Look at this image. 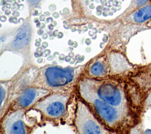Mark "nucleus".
Listing matches in <instances>:
<instances>
[{
	"label": "nucleus",
	"instance_id": "nucleus-6",
	"mask_svg": "<svg viewBox=\"0 0 151 134\" xmlns=\"http://www.w3.org/2000/svg\"><path fill=\"white\" fill-rule=\"evenodd\" d=\"M24 112L22 110L12 112L8 114L4 119L2 126L6 133H27L24 124Z\"/></svg>",
	"mask_w": 151,
	"mask_h": 134
},
{
	"label": "nucleus",
	"instance_id": "nucleus-15",
	"mask_svg": "<svg viewBox=\"0 0 151 134\" xmlns=\"http://www.w3.org/2000/svg\"><path fill=\"white\" fill-rule=\"evenodd\" d=\"M53 58H54L53 56H52V55H48V56L47 57V60H48V61H52V60H53Z\"/></svg>",
	"mask_w": 151,
	"mask_h": 134
},
{
	"label": "nucleus",
	"instance_id": "nucleus-25",
	"mask_svg": "<svg viewBox=\"0 0 151 134\" xmlns=\"http://www.w3.org/2000/svg\"><path fill=\"white\" fill-rule=\"evenodd\" d=\"M37 33L39 34V35H42L43 34V31H41V30H38Z\"/></svg>",
	"mask_w": 151,
	"mask_h": 134
},
{
	"label": "nucleus",
	"instance_id": "nucleus-1",
	"mask_svg": "<svg viewBox=\"0 0 151 134\" xmlns=\"http://www.w3.org/2000/svg\"><path fill=\"white\" fill-rule=\"evenodd\" d=\"M80 92L81 97L93 106L99 116L110 126H116L124 120L127 110L116 108L101 99L88 79H84L80 82Z\"/></svg>",
	"mask_w": 151,
	"mask_h": 134
},
{
	"label": "nucleus",
	"instance_id": "nucleus-27",
	"mask_svg": "<svg viewBox=\"0 0 151 134\" xmlns=\"http://www.w3.org/2000/svg\"><path fill=\"white\" fill-rule=\"evenodd\" d=\"M58 55H59L58 52H54V54H53V55H54V57H57V56Z\"/></svg>",
	"mask_w": 151,
	"mask_h": 134
},
{
	"label": "nucleus",
	"instance_id": "nucleus-23",
	"mask_svg": "<svg viewBox=\"0 0 151 134\" xmlns=\"http://www.w3.org/2000/svg\"><path fill=\"white\" fill-rule=\"evenodd\" d=\"M103 41H104V42H106L107 41V35H104V37H103Z\"/></svg>",
	"mask_w": 151,
	"mask_h": 134
},
{
	"label": "nucleus",
	"instance_id": "nucleus-41",
	"mask_svg": "<svg viewBox=\"0 0 151 134\" xmlns=\"http://www.w3.org/2000/svg\"><path fill=\"white\" fill-rule=\"evenodd\" d=\"M45 27V25L43 24L42 25V27H41V28H44Z\"/></svg>",
	"mask_w": 151,
	"mask_h": 134
},
{
	"label": "nucleus",
	"instance_id": "nucleus-40",
	"mask_svg": "<svg viewBox=\"0 0 151 134\" xmlns=\"http://www.w3.org/2000/svg\"><path fill=\"white\" fill-rule=\"evenodd\" d=\"M34 22H38V19L37 18H35L34 19Z\"/></svg>",
	"mask_w": 151,
	"mask_h": 134
},
{
	"label": "nucleus",
	"instance_id": "nucleus-31",
	"mask_svg": "<svg viewBox=\"0 0 151 134\" xmlns=\"http://www.w3.org/2000/svg\"><path fill=\"white\" fill-rule=\"evenodd\" d=\"M74 61H75V59H73H73H71V61H70V63L71 64H74Z\"/></svg>",
	"mask_w": 151,
	"mask_h": 134
},
{
	"label": "nucleus",
	"instance_id": "nucleus-5",
	"mask_svg": "<svg viewBox=\"0 0 151 134\" xmlns=\"http://www.w3.org/2000/svg\"><path fill=\"white\" fill-rule=\"evenodd\" d=\"M76 70L72 67L63 68L58 66H50L44 70L43 76L47 85L52 87H61L74 80Z\"/></svg>",
	"mask_w": 151,
	"mask_h": 134
},
{
	"label": "nucleus",
	"instance_id": "nucleus-11",
	"mask_svg": "<svg viewBox=\"0 0 151 134\" xmlns=\"http://www.w3.org/2000/svg\"><path fill=\"white\" fill-rule=\"evenodd\" d=\"M104 67L103 63L99 61H96L90 68V73L95 76H99L104 73Z\"/></svg>",
	"mask_w": 151,
	"mask_h": 134
},
{
	"label": "nucleus",
	"instance_id": "nucleus-37",
	"mask_svg": "<svg viewBox=\"0 0 151 134\" xmlns=\"http://www.w3.org/2000/svg\"><path fill=\"white\" fill-rule=\"evenodd\" d=\"M41 18H40V19L42 21V20H44V16H41V17H40Z\"/></svg>",
	"mask_w": 151,
	"mask_h": 134
},
{
	"label": "nucleus",
	"instance_id": "nucleus-24",
	"mask_svg": "<svg viewBox=\"0 0 151 134\" xmlns=\"http://www.w3.org/2000/svg\"><path fill=\"white\" fill-rule=\"evenodd\" d=\"M37 51L38 52H41L42 51V47H38V48H37Z\"/></svg>",
	"mask_w": 151,
	"mask_h": 134
},
{
	"label": "nucleus",
	"instance_id": "nucleus-20",
	"mask_svg": "<svg viewBox=\"0 0 151 134\" xmlns=\"http://www.w3.org/2000/svg\"><path fill=\"white\" fill-rule=\"evenodd\" d=\"M145 133H151V129H147L145 130Z\"/></svg>",
	"mask_w": 151,
	"mask_h": 134
},
{
	"label": "nucleus",
	"instance_id": "nucleus-12",
	"mask_svg": "<svg viewBox=\"0 0 151 134\" xmlns=\"http://www.w3.org/2000/svg\"><path fill=\"white\" fill-rule=\"evenodd\" d=\"M149 0H134L133 6L135 9H137L149 2Z\"/></svg>",
	"mask_w": 151,
	"mask_h": 134
},
{
	"label": "nucleus",
	"instance_id": "nucleus-14",
	"mask_svg": "<svg viewBox=\"0 0 151 134\" xmlns=\"http://www.w3.org/2000/svg\"><path fill=\"white\" fill-rule=\"evenodd\" d=\"M40 0H29V2L31 4H37Z\"/></svg>",
	"mask_w": 151,
	"mask_h": 134
},
{
	"label": "nucleus",
	"instance_id": "nucleus-2",
	"mask_svg": "<svg viewBox=\"0 0 151 134\" xmlns=\"http://www.w3.org/2000/svg\"><path fill=\"white\" fill-rule=\"evenodd\" d=\"M97 96L110 105L127 110V102L122 87L108 81H99L88 79Z\"/></svg>",
	"mask_w": 151,
	"mask_h": 134
},
{
	"label": "nucleus",
	"instance_id": "nucleus-32",
	"mask_svg": "<svg viewBox=\"0 0 151 134\" xmlns=\"http://www.w3.org/2000/svg\"><path fill=\"white\" fill-rule=\"evenodd\" d=\"M41 40L40 38H38V40H35V41H36L37 43H41Z\"/></svg>",
	"mask_w": 151,
	"mask_h": 134
},
{
	"label": "nucleus",
	"instance_id": "nucleus-9",
	"mask_svg": "<svg viewBox=\"0 0 151 134\" xmlns=\"http://www.w3.org/2000/svg\"><path fill=\"white\" fill-rule=\"evenodd\" d=\"M128 19L135 24H143L149 22L151 20V2L136 9Z\"/></svg>",
	"mask_w": 151,
	"mask_h": 134
},
{
	"label": "nucleus",
	"instance_id": "nucleus-33",
	"mask_svg": "<svg viewBox=\"0 0 151 134\" xmlns=\"http://www.w3.org/2000/svg\"><path fill=\"white\" fill-rule=\"evenodd\" d=\"M54 17H55V18H57V17H58V13H55V14H54Z\"/></svg>",
	"mask_w": 151,
	"mask_h": 134
},
{
	"label": "nucleus",
	"instance_id": "nucleus-39",
	"mask_svg": "<svg viewBox=\"0 0 151 134\" xmlns=\"http://www.w3.org/2000/svg\"><path fill=\"white\" fill-rule=\"evenodd\" d=\"M59 59H60V60H64L63 56V57H61V56H60V57H59Z\"/></svg>",
	"mask_w": 151,
	"mask_h": 134
},
{
	"label": "nucleus",
	"instance_id": "nucleus-4",
	"mask_svg": "<svg viewBox=\"0 0 151 134\" xmlns=\"http://www.w3.org/2000/svg\"><path fill=\"white\" fill-rule=\"evenodd\" d=\"M68 98L65 95L52 94L36 103L34 107L49 117L58 119L65 116Z\"/></svg>",
	"mask_w": 151,
	"mask_h": 134
},
{
	"label": "nucleus",
	"instance_id": "nucleus-34",
	"mask_svg": "<svg viewBox=\"0 0 151 134\" xmlns=\"http://www.w3.org/2000/svg\"><path fill=\"white\" fill-rule=\"evenodd\" d=\"M68 44H69L70 45H73V43L72 42V41H71V40H69V42H68Z\"/></svg>",
	"mask_w": 151,
	"mask_h": 134
},
{
	"label": "nucleus",
	"instance_id": "nucleus-13",
	"mask_svg": "<svg viewBox=\"0 0 151 134\" xmlns=\"http://www.w3.org/2000/svg\"><path fill=\"white\" fill-rule=\"evenodd\" d=\"M50 50H45L43 52V55H44V56L46 57V56H47V55L50 54Z\"/></svg>",
	"mask_w": 151,
	"mask_h": 134
},
{
	"label": "nucleus",
	"instance_id": "nucleus-3",
	"mask_svg": "<svg viewBox=\"0 0 151 134\" xmlns=\"http://www.w3.org/2000/svg\"><path fill=\"white\" fill-rule=\"evenodd\" d=\"M75 124L79 133L99 134L107 132L93 116L87 106L81 101L77 102Z\"/></svg>",
	"mask_w": 151,
	"mask_h": 134
},
{
	"label": "nucleus",
	"instance_id": "nucleus-22",
	"mask_svg": "<svg viewBox=\"0 0 151 134\" xmlns=\"http://www.w3.org/2000/svg\"><path fill=\"white\" fill-rule=\"evenodd\" d=\"M42 61H43V59H42V58H38V59L37 60V62H38V63H42Z\"/></svg>",
	"mask_w": 151,
	"mask_h": 134
},
{
	"label": "nucleus",
	"instance_id": "nucleus-21",
	"mask_svg": "<svg viewBox=\"0 0 151 134\" xmlns=\"http://www.w3.org/2000/svg\"><path fill=\"white\" fill-rule=\"evenodd\" d=\"M146 25H147V27H151V20H150L149 22H147Z\"/></svg>",
	"mask_w": 151,
	"mask_h": 134
},
{
	"label": "nucleus",
	"instance_id": "nucleus-7",
	"mask_svg": "<svg viewBox=\"0 0 151 134\" xmlns=\"http://www.w3.org/2000/svg\"><path fill=\"white\" fill-rule=\"evenodd\" d=\"M49 93L50 91L42 89L29 88L19 96L17 103L20 107H27Z\"/></svg>",
	"mask_w": 151,
	"mask_h": 134
},
{
	"label": "nucleus",
	"instance_id": "nucleus-19",
	"mask_svg": "<svg viewBox=\"0 0 151 134\" xmlns=\"http://www.w3.org/2000/svg\"><path fill=\"white\" fill-rule=\"evenodd\" d=\"M34 55H35V57H40V54H39V53H38V51H37V52H35V53H34Z\"/></svg>",
	"mask_w": 151,
	"mask_h": 134
},
{
	"label": "nucleus",
	"instance_id": "nucleus-18",
	"mask_svg": "<svg viewBox=\"0 0 151 134\" xmlns=\"http://www.w3.org/2000/svg\"><path fill=\"white\" fill-rule=\"evenodd\" d=\"M71 60V58H70V57H69L68 55V56H66L65 57V60L66 61H70V60Z\"/></svg>",
	"mask_w": 151,
	"mask_h": 134
},
{
	"label": "nucleus",
	"instance_id": "nucleus-36",
	"mask_svg": "<svg viewBox=\"0 0 151 134\" xmlns=\"http://www.w3.org/2000/svg\"><path fill=\"white\" fill-rule=\"evenodd\" d=\"M56 32H57V30H55V31L54 32V33H53V35H54V36H57V34H56Z\"/></svg>",
	"mask_w": 151,
	"mask_h": 134
},
{
	"label": "nucleus",
	"instance_id": "nucleus-26",
	"mask_svg": "<svg viewBox=\"0 0 151 134\" xmlns=\"http://www.w3.org/2000/svg\"><path fill=\"white\" fill-rule=\"evenodd\" d=\"M47 37H48L47 34H44V35H42V38H43V39H46V38H47Z\"/></svg>",
	"mask_w": 151,
	"mask_h": 134
},
{
	"label": "nucleus",
	"instance_id": "nucleus-16",
	"mask_svg": "<svg viewBox=\"0 0 151 134\" xmlns=\"http://www.w3.org/2000/svg\"><path fill=\"white\" fill-rule=\"evenodd\" d=\"M85 43H86L87 45H89V44L91 43V40H90L89 38H87V39L85 40Z\"/></svg>",
	"mask_w": 151,
	"mask_h": 134
},
{
	"label": "nucleus",
	"instance_id": "nucleus-28",
	"mask_svg": "<svg viewBox=\"0 0 151 134\" xmlns=\"http://www.w3.org/2000/svg\"><path fill=\"white\" fill-rule=\"evenodd\" d=\"M48 28H49L50 30H52L53 29V26L52 25V24L48 25Z\"/></svg>",
	"mask_w": 151,
	"mask_h": 134
},
{
	"label": "nucleus",
	"instance_id": "nucleus-43",
	"mask_svg": "<svg viewBox=\"0 0 151 134\" xmlns=\"http://www.w3.org/2000/svg\"><path fill=\"white\" fill-rule=\"evenodd\" d=\"M35 45H37V47H40V44H39V43L37 44H35Z\"/></svg>",
	"mask_w": 151,
	"mask_h": 134
},
{
	"label": "nucleus",
	"instance_id": "nucleus-8",
	"mask_svg": "<svg viewBox=\"0 0 151 134\" xmlns=\"http://www.w3.org/2000/svg\"><path fill=\"white\" fill-rule=\"evenodd\" d=\"M31 38V30L28 25L22 26L11 43V47L14 50H21L25 47Z\"/></svg>",
	"mask_w": 151,
	"mask_h": 134
},
{
	"label": "nucleus",
	"instance_id": "nucleus-17",
	"mask_svg": "<svg viewBox=\"0 0 151 134\" xmlns=\"http://www.w3.org/2000/svg\"><path fill=\"white\" fill-rule=\"evenodd\" d=\"M47 46H48V43H47V42H44V43H42V47H43V48H46Z\"/></svg>",
	"mask_w": 151,
	"mask_h": 134
},
{
	"label": "nucleus",
	"instance_id": "nucleus-35",
	"mask_svg": "<svg viewBox=\"0 0 151 134\" xmlns=\"http://www.w3.org/2000/svg\"><path fill=\"white\" fill-rule=\"evenodd\" d=\"M77 42H75V43H74V44L73 45V47L75 48V47H77Z\"/></svg>",
	"mask_w": 151,
	"mask_h": 134
},
{
	"label": "nucleus",
	"instance_id": "nucleus-10",
	"mask_svg": "<svg viewBox=\"0 0 151 134\" xmlns=\"http://www.w3.org/2000/svg\"><path fill=\"white\" fill-rule=\"evenodd\" d=\"M110 61L113 69L118 72L126 70L129 67V64L124 57L118 54L110 55Z\"/></svg>",
	"mask_w": 151,
	"mask_h": 134
},
{
	"label": "nucleus",
	"instance_id": "nucleus-38",
	"mask_svg": "<svg viewBox=\"0 0 151 134\" xmlns=\"http://www.w3.org/2000/svg\"><path fill=\"white\" fill-rule=\"evenodd\" d=\"M5 12H6V14H7V15H8V14H9L10 13V11L8 10V11H5Z\"/></svg>",
	"mask_w": 151,
	"mask_h": 134
},
{
	"label": "nucleus",
	"instance_id": "nucleus-30",
	"mask_svg": "<svg viewBox=\"0 0 151 134\" xmlns=\"http://www.w3.org/2000/svg\"><path fill=\"white\" fill-rule=\"evenodd\" d=\"M74 55V54L73 53H70L68 54V56H69V57H73Z\"/></svg>",
	"mask_w": 151,
	"mask_h": 134
},
{
	"label": "nucleus",
	"instance_id": "nucleus-42",
	"mask_svg": "<svg viewBox=\"0 0 151 134\" xmlns=\"http://www.w3.org/2000/svg\"><path fill=\"white\" fill-rule=\"evenodd\" d=\"M40 22H38L37 24V27H39L40 26Z\"/></svg>",
	"mask_w": 151,
	"mask_h": 134
},
{
	"label": "nucleus",
	"instance_id": "nucleus-29",
	"mask_svg": "<svg viewBox=\"0 0 151 134\" xmlns=\"http://www.w3.org/2000/svg\"><path fill=\"white\" fill-rule=\"evenodd\" d=\"M63 37V33L62 32H59L58 33V38H61Z\"/></svg>",
	"mask_w": 151,
	"mask_h": 134
}]
</instances>
